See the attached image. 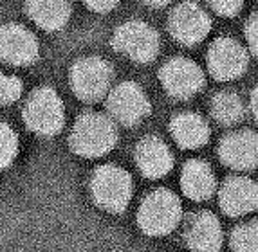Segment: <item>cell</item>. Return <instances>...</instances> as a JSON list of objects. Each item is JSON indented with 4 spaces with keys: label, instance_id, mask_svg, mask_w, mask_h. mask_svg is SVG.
Segmentation results:
<instances>
[{
    "label": "cell",
    "instance_id": "obj_1",
    "mask_svg": "<svg viewBox=\"0 0 258 252\" xmlns=\"http://www.w3.org/2000/svg\"><path fill=\"white\" fill-rule=\"evenodd\" d=\"M116 126L103 114L89 112L76 121L71 133V146L82 157H101L116 146Z\"/></svg>",
    "mask_w": 258,
    "mask_h": 252
},
{
    "label": "cell",
    "instance_id": "obj_2",
    "mask_svg": "<svg viewBox=\"0 0 258 252\" xmlns=\"http://www.w3.org/2000/svg\"><path fill=\"white\" fill-rule=\"evenodd\" d=\"M181 220V202L168 189L150 193L139 207L138 222L143 232L163 236L172 232Z\"/></svg>",
    "mask_w": 258,
    "mask_h": 252
},
{
    "label": "cell",
    "instance_id": "obj_3",
    "mask_svg": "<svg viewBox=\"0 0 258 252\" xmlns=\"http://www.w3.org/2000/svg\"><path fill=\"white\" fill-rule=\"evenodd\" d=\"M91 189L99 207L110 213H121L128 205L134 186L128 171L114 164H107L94 171Z\"/></svg>",
    "mask_w": 258,
    "mask_h": 252
},
{
    "label": "cell",
    "instance_id": "obj_4",
    "mask_svg": "<svg viewBox=\"0 0 258 252\" xmlns=\"http://www.w3.org/2000/svg\"><path fill=\"white\" fill-rule=\"evenodd\" d=\"M63 103L60 96L49 87L36 89L24 108L26 124L38 135L51 137L63 126Z\"/></svg>",
    "mask_w": 258,
    "mask_h": 252
},
{
    "label": "cell",
    "instance_id": "obj_5",
    "mask_svg": "<svg viewBox=\"0 0 258 252\" xmlns=\"http://www.w3.org/2000/svg\"><path fill=\"white\" fill-rule=\"evenodd\" d=\"M112 43H114L116 51L123 52L139 63L152 61L161 47L157 31L139 20L126 22V24L117 27Z\"/></svg>",
    "mask_w": 258,
    "mask_h": 252
},
{
    "label": "cell",
    "instance_id": "obj_6",
    "mask_svg": "<svg viewBox=\"0 0 258 252\" xmlns=\"http://www.w3.org/2000/svg\"><path fill=\"white\" fill-rule=\"evenodd\" d=\"M112 81V68L101 58H82L73 65L71 87L83 101H98L107 94Z\"/></svg>",
    "mask_w": 258,
    "mask_h": 252
},
{
    "label": "cell",
    "instance_id": "obj_7",
    "mask_svg": "<svg viewBox=\"0 0 258 252\" xmlns=\"http://www.w3.org/2000/svg\"><path fill=\"white\" fill-rule=\"evenodd\" d=\"M159 77L168 94L179 99L191 98L204 87V72L188 58H173L166 61Z\"/></svg>",
    "mask_w": 258,
    "mask_h": 252
},
{
    "label": "cell",
    "instance_id": "obj_8",
    "mask_svg": "<svg viewBox=\"0 0 258 252\" xmlns=\"http://www.w3.org/2000/svg\"><path fill=\"white\" fill-rule=\"evenodd\" d=\"M168 26L172 36L184 45L203 42L211 29V20L201 6L195 2H182L170 15Z\"/></svg>",
    "mask_w": 258,
    "mask_h": 252
},
{
    "label": "cell",
    "instance_id": "obj_9",
    "mask_svg": "<svg viewBox=\"0 0 258 252\" xmlns=\"http://www.w3.org/2000/svg\"><path fill=\"white\" fill-rule=\"evenodd\" d=\"M247 67V52L237 40L219 38L208 52V68L219 81H229L242 76Z\"/></svg>",
    "mask_w": 258,
    "mask_h": 252
},
{
    "label": "cell",
    "instance_id": "obj_10",
    "mask_svg": "<svg viewBox=\"0 0 258 252\" xmlns=\"http://www.w3.org/2000/svg\"><path fill=\"white\" fill-rule=\"evenodd\" d=\"M108 110L116 121L132 126L150 114V101L138 83L125 81L110 92Z\"/></svg>",
    "mask_w": 258,
    "mask_h": 252
},
{
    "label": "cell",
    "instance_id": "obj_11",
    "mask_svg": "<svg viewBox=\"0 0 258 252\" xmlns=\"http://www.w3.org/2000/svg\"><path fill=\"white\" fill-rule=\"evenodd\" d=\"M38 58L35 34L18 24L0 26V60L11 65H29Z\"/></svg>",
    "mask_w": 258,
    "mask_h": 252
},
{
    "label": "cell",
    "instance_id": "obj_12",
    "mask_svg": "<svg viewBox=\"0 0 258 252\" xmlns=\"http://www.w3.org/2000/svg\"><path fill=\"white\" fill-rule=\"evenodd\" d=\"M186 243L195 252H217L222 243V229L215 214L201 211L186 223Z\"/></svg>",
    "mask_w": 258,
    "mask_h": 252
},
{
    "label": "cell",
    "instance_id": "obj_13",
    "mask_svg": "<svg viewBox=\"0 0 258 252\" xmlns=\"http://www.w3.org/2000/svg\"><path fill=\"white\" fill-rule=\"evenodd\" d=\"M220 207L229 216H242L256 209V184L245 177H231L220 188Z\"/></svg>",
    "mask_w": 258,
    "mask_h": 252
},
{
    "label": "cell",
    "instance_id": "obj_14",
    "mask_svg": "<svg viewBox=\"0 0 258 252\" xmlns=\"http://www.w3.org/2000/svg\"><path fill=\"white\" fill-rule=\"evenodd\" d=\"M219 155L233 170H253L256 166V135L253 132H235L224 137Z\"/></svg>",
    "mask_w": 258,
    "mask_h": 252
},
{
    "label": "cell",
    "instance_id": "obj_15",
    "mask_svg": "<svg viewBox=\"0 0 258 252\" xmlns=\"http://www.w3.org/2000/svg\"><path fill=\"white\" fill-rule=\"evenodd\" d=\"M136 162L148 179H161L173 166L172 151L157 137H147L136 148Z\"/></svg>",
    "mask_w": 258,
    "mask_h": 252
},
{
    "label": "cell",
    "instance_id": "obj_16",
    "mask_svg": "<svg viewBox=\"0 0 258 252\" xmlns=\"http://www.w3.org/2000/svg\"><path fill=\"white\" fill-rule=\"evenodd\" d=\"M181 186L184 195H188L191 200L203 202L215 193V177L206 162L194 158L182 167Z\"/></svg>",
    "mask_w": 258,
    "mask_h": 252
},
{
    "label": "cell",
    "instance_id": "obj_17",
    "mask_svg": "<svg viewBox=\"0 0 258 252\" xmlns=\"http://www.w3.org/2000/svg\"><path fill=\"white\" fill-rule=\"evenodd\" d=\"M173 139L177 141V144L186 150H195L201 148L208 142L210 139V126L208 123L197 114H179L172 119L170 124Z\"/></svg>",
    "mask_w": 258,
    "mask_h": 252
},
{
    "label": "cell",
    "instance_id": "obj_18",
    "mask_svg": "<svg viewBox=\"0 0 258 252\" xmlns=\"http://www.w3.org/2000/svg\"><path fill=\"white\" fill-rule=\"evenodd\" d=\"M27 13L42 29L58 31L69 20L71 4L69 0H27Z\"/></svg>",
    "mask_w": 258,
    "mask_h": 252
},
{
    "label": "cell",
    "instance_id": "obj_19",
    "mask_svg": "<svg viewBox=\"0 0 258 252\" xmlns=\"http://www.w3.org/2000/svg\"><path fill=\"white\" fill-rule=\"evenodd\" d=\"M211 114L219 123L229 126L244 117V103L233 92H220L211 101Z\"/></svg>",
    "mask_w": 258,
    "mask_h": 252
},
{
    "label": "cell",
    "instance_id": "obj_20",
    "mask_svg": "<svg viewBox=\"0 0 258 252\" xmlns=\"http://www.w3.org/2000/svg\"><path fill=\"white\" fill-rule=\"evenodd\" d=\"M233 252H258V229L256 222L237 227L231 234Z\"/></svg>",
    "mask_w": 258,
    "mask_h": 252
},
{
    "label": "cell",
    "instance_id": "obj_21",
    "mask_svg": "<svg viewBox=\"0 0 258 252\" xmlns=\"http://www.w3.org/2000/svg\"><path fill=\"white\" fill-rule=\"evenodd\" d=\"M18 153V137L11 126L0 123V171L13 162Z\"/></svg>",
    "mask_w": 258,
    "mask_h": 252
},
{
    "label": "cell",
    "instance_id": "obj_22",
    "mask_svg": "<svg viewBox=\"0 0 258 252\" xmlns=\"http://www.w3.org/2000/svg\"><path fill=\"white\" fill-rule=\"evenodd\" d=\"M22 94V81L13 76L0 74V105H11Z\"/></svg>",
    "mask_w": 258,
    "mask_h": 252
},
{
    "label": "cell",
    "instance_id": "obj_23",
    "mask_svg": "<svg viewBox=\"0 0 258 252\" xmlns=\"http://www.w3.org/2000/svg\"><path fill=\"white\" fill-rule=\"evenodd\" d=\"M208 4L213 8V11L222 17H235L242 9L244 0H208Z\"/></svg>",
    "mask_w": 258,
    "mask_h": 252
},
{
    "label": "cell",
    "instance_id": "obj_24",
    "mask_svg": "<svg viewBox=\"0 0 258 252\" xmlns=\"http://www.w3.org/2000/svg\"><path fill=\"white\" fill-rule=\"evenodd\" d=\"M245 38H247V45H249L251 52L256 54V13H253L245 24Z\"/></svg>",
    "mask_w": 258,
    "mask_h": 252
},
{
    "label": "cell",
    "instance_id": "obj_25",
    "mask_svg": "<svg viewBox=\"0 0 258 252\" xmlns=\"http://www.w3.org/2000/svg\"><path fill=\"white\" fill-rule=\"evenodd\" d=\"M83 2H85L87 8L92 9V11H98V13H107L119 4V0H83Z\"/></svg>",
    "mask_w": 258,
    "mask_h": 252
},
{
    "label": "cell",
    "instance_id": "obj_26",
    "mask_svg": "<svg viewBox=\"0 0 258 252\" xmlns=\"http://www.w3.org/2000/svg\"><path fill=\"white\" fill-rule=\"evenodd\" d=\"M143 2L152 6V8H163V6H166L170 0H143Z\"/></svg>",
    "mask_w": 258,
    "mask_h": 252
},
{
    "label": "cell",
    "instance_id": "obj_27",
    "mask_svg": "<svg viewBox=\"0 0 258 252\" xmlns=\"http://www.w3.org/2000/svg\"><path fill=\"white\" fill-rule=\"evenodd\" d=\"M251 107H253V114L256 116V90L253 92V105H251Z\"/></svg>",
    "mask_w": 258,
    "mask_h": 252
}]
</instances>
